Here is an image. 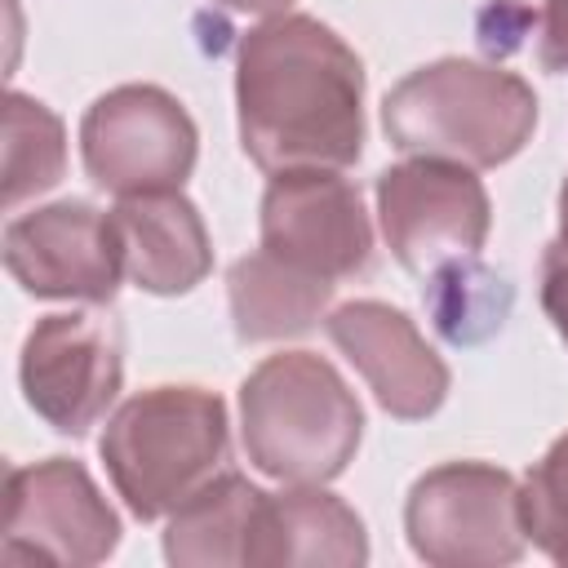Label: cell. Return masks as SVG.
I'll return each instance as SVG.
<instances>
[{"label": "cell", "instance_id": "6da1fadb", "mask_svg": "<svg viewBox=\"0 0 568 568\" xmlns=\"http://www.w3.org/2000/svg\"><path fill=\"white\" fill-rule=\"evenodd\" d=\"M240 138L271 173L342 169L364 142L359 58L315 18L288 13L240 49Z\"/></svg>", "mask_w": 568, "mask_h": 568}, {"label": "cell", "instance_id": "7a4b0ae2", "mask_svg": "<svg viewBox=\"0 0 568 568\" xmlns=\"http://www.w3.org/2000/svg\"><path fill=\"white\" fill-rule=\"evenodd\" d=\"M382 124L399 151L501 164L532 133L537 98L510 71L448 58L399 80L382 102Z\"/></svg>", "mask_w": 568, "mask_h": 568}, {"label": "cell", "instance_id": "3957f363", "mask_svg": "<svg viewBox=\"0 0 568 568\" xmlns=\"http://www.w3.org/2000/svg\"><path fill=\"white\" fill-rule=\"evenodd\" d=\"M102 462L138 519L178 510L226 462L222 399L200 386H155L133 395L102 435Z\"/></svg>", "mask_w": 568, "mask_h": 568}, {"label": "cell", "instance_id": "277c9868", "mask_svg": "<svg viewBox=\"0 0 568 568\" xmlns=\"http://www.w3.org/2000/svg\"><path fill=\"white\" fill-rule=\"evenodd\" d=\"M364 413L346 382L306 351L271 355L244 382L248 462L288 484H324L346 470Z\"/></svg>", "mask_w": 568, "mask_h": 568}, {"label": "cell", "instance_id": "5b68a950", "mask_svg": "<svg viewBox=\"0 0 568 568\" xmlns=\"http://www.w3.org/2000/svg\"><path fill=\"white\" fill-rule=\"evenodd\" d=\"M0 564H98L115 550L120 519L98 497L84 466L49 457L36 466H9Z\"/></svg>", "mask_w": 568, "mask_h": 568}, {"label": "cell", "instance_id": "8992f818", "mask_svg": "<svg viewBox=\"0 0 568 568\" xmlns=\"http://www.w3.org/2000/svg\"><path fill=\"white\" fill-rule=\"evenodd\" d=\"M408 541L426 564H510L524 550L519 488L506 470L453 462L408 493Z\"/></svg>", "mask_w": 568, "mask_h": 568}, {"label": "cell", "instance_id": "52a82bcc", "mask_svg": "<svg viewBox=\"0 0 568 568\" xmlns=\"http://www.w3.org/2000/svg\"><path fill=\"white\" fill-rule=\"evenodd\" d=\"M84 169L111 195L178 191L195 164V129L164 89L124 84L98 98L80 124Z\"/></svg>", "mask_w": 568, "mask_h": 568}, {"label": "cell", "instance_id": "ba28073f", "mask_svg": "<svg viewBox=\"0 0 568 568\" xmlns=\"http://www.w3.org/2000/svg\"><path fill=\"white\" fill-rule=\"evenodd\" d=\"M377 204H382V231L395 248V257L430 275L439 262L475 253L488 235V195L462 164L448 160H413L399 169H386L377 178Z\"/></svg>", "mask_w": 568, "mask_h": 568}, {"label": "cell", "instance_id": "9c48e42d", "mask_svg": "<svg viewBox=\"0 0 568 568\" xmlns=\"http://www.w3.org/2000/svg\"><path fill=\"white\" fill-rule=\"evenodd\" d=\"M262 248L284 266L328 284L364 271L373 235L359 191L324 169L275 173L262 200Z\"/></svg>", "mask_w": 568, "mask_h": 568}, {"label": "cell", "instance_id": "30bf717a", "mask_svg": "<svg viewBox=\"0 0 568 568\" xmlns=\"http://www.w3.org/2000/svg\"><path fill=\"white\" fill-rule=\"evenodd\" d=\"M27 404L62 435H84L120 390V328L111 315H49L22 346Z\"/></svg>", "mask_w": 568, "mask_h": 568}, {"label": "cell", "instance_id": "8fae6325", "mask_svg": "<svg viewBox=\"0 0 568 568\" xmlns=\"http://www.w3.org/2000/svg\"><path fill=\"white\" fill-rule=\"evenodd\" d=\"M4 266L36 297L111 302L124 262L111 213L84 200H62L4 226Z\"/></svg>", "mask_w": 568, "mask_h": 568}, {"label": "cell", "instance_id": "7c38bea8", "mask_svg": "<svg viewBox=\"0 0 568 568\" xmlns=\"http://www.w3.org/2000/svg\"><path fill=\"white\" fill-rule=\"evenodd\" d=\"M328 337L368 377L373 395L395 417H426L448 390V368L417 337L404 311L382 302H346L328 315Z\"/></svg>", "mask_w": 568, "mask_h": 568}, {"label": "cell", "instance_id": "4fadbf2b", "mask_svg": "<svg viewBox=\"0 0 568 568\" xmlns=\"http://www.w3.org/2000/svg\"><path fill=\"white\" fill-rule=\"evenodd\" d=\"M124 275L146 293H186L209 271V240L178 191L124 195L111 213Z\"/></svg>", "mask_w": 568, "mask_h": 568}, {"label": "cell", "instance_id": "5bb4252c", "mask_svg": "<svg viewBox=\"0 0 568 568\" xmlns=\"http://www.w3.org/2000/svg\"><path fill=\"white\" fill-rule=\"evenodd\" d=\"M364 555L359 519L328 493H262L253 506L244 564H359Z\"/></svg>", "mask_w": 568, "mask_h": 568}, {"label": "cell", "instance_id": "9a60e30c", "mask_svg": "<svg viewBox=\"0 0 568 568\" xmlns=\"http://www.w3.org/2000/svg\"><path fill=\"white\" fill-rule=\"evenodd\" d=\"M328 280L302 275L271 257L266 248L253 257H240L231 266V311H235V333L244 342H266L284 333H302L315 324L320 306L328 302Z\"/></svg>", "mask_w": 568, "mask_h": 568}, {"label": "cell", "instance_id": "2e32d148", "mask_svg": "<svg viewBox=\"0 0 568 568\" xmlns=\"http://www.w3.org/2000/svg\"><path fill=\"white\" fill-rule=\"evenodd\" d=\"M262 488H253L240 475L209 479L200 493H191L169 524L164 550L173 564H244L248 519Z\"/></svg>", "mask_w": 568, "mask_h": 568}, {"label": "cell", "instance_id": "e0dca14e", "mask_svg": "<svg viewBox=\"0 0 568 568\" xmlns=\"http://www.w3.org/2000/svg\"><path fill=\"white\" fill-rule=\"evenodd\" d=\"M426 306H430L435 328L453 346H475L501 328L510 311V284L493 266H484L475 253H462L430 271Z\"/></svg>", "mask_w": 568, "mask_h": 568}, {"label": "cell", "instance_id": "ac0fdd59", "mask_svg": "<svg viewBox=\"0 0 568 568\" xmlns=\"http://www.w3.org/2000/svg\"><path fill=\"white\" fill-rule=\"evenodd\" d=\"M62 178V124L58 115L22 93L4 98V204L44 191Z\"/></svg>", "mask_w": 568, "mask_h": 568}, {"label": "cell", "instance_id": "d6986e66", "mask_svg": "<svg viewBox=\"0 0 568 568\" xmlns=\"http://www.w3.org/2000/svg\"><path fill=\"white\" fill-rule=\"evenodd\" d=\"M519 510H524V532L555 564H568V435L555 439L550 453L528 470Z\"/></svg>", "mask_w": 568, "mask_h": 568}, {"label": "cell", "instance_id": "ffe728a7", "mask_svg": "<svg viewBox=\"0 0 568 568\" xmlns=\"http://www.w3.org/2000/svg\"><path fill=\"white\" fill-rule=\"evenodd\" d=\"M541 306L568 342V235H559L541 257Z\"/></svg>", "mask_w": 568, "mask_h": 568}, {"label": "cell", "instance_id": "44dd1931", "mask_svg": "<svg viewBox=\"0 0 568 568\" xmlns=\"http://www.w3.org/2000/svg\"><path fill=\"white\" fill-rule=\"evenodd\" d=\"M537 58L546 71H568V0H546Z\"/></svg>", "mask_w": 568, "mask_h": 568}, {"label": "cell", "instance_id": "7402d4cb", "mask_svg": "<svg viewBox=\"0 0 568 568\" xmlns=\"http://www.w3.org/2000/svg\"><path fill=\"white\" fill-rule=\"evenodd\" d=\"M222 4H231V9H244V13H275V9H284L288 0H222Z\"/></svg>", "mask_w": 568, "mask_h": 568}, {"label": "cell", "instance_id": "603a6c76", "mask_svg": "<svg viewBox=\"0 0 568 568\" xmlns=\"http://www.w3.org/2000/svg\"><path fill=\"white\" fill-rule=\"evenodd\" d=\"M559 226H564V235H568V182H564V191H559Z\"/></svg>", "mask_w": 568, "mask_h": 568}]
</instances>
